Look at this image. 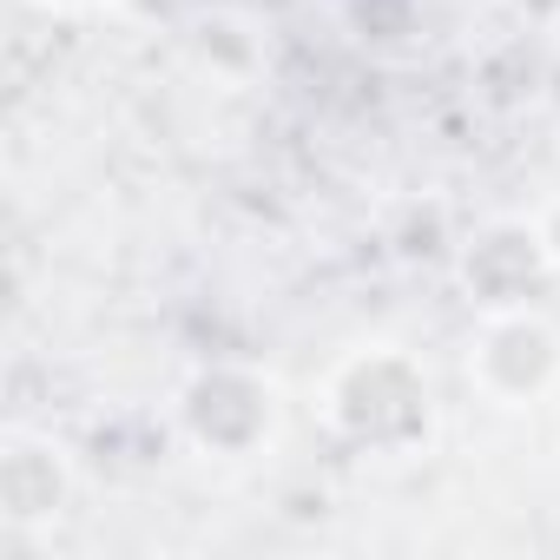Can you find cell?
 Masks as SVG:
<instances>
[{
    "mask_svg": "<svg viewBox=\"0 0 560 560\" xmlns=\"http://www.w3.org/2000/svg\"><path fill=\"white\" fill-rule=\"evenodd\" d=\"M468 383L494 409H534L560 389V324L540 304L481 311L468 337Z\"/></svg>",
    "mask_w": 560,
    "mask_h": 560,
    "instance_id": "2",
    "label": "cell"
},
{
    "mask_svg": "<svg viewBox=\"0 0 560 560\" xmlns=\"http://www.w3.org/2000/svg\"><path fill=\"white\" fill-rule=\"evenodd\" d=\"M455 277H462L475 317H481V311H521V304H534V298L547 291L553 250H547V237H540L527 218H494V224H481V231L462 244Z\"/></svg>",
    "mask_w": 560,
    "mask_h": 560,
    "instance_id": "4",
    "label": "cell"
},
{
    "mask_svg": "<svg viewBox=\"0 0 560 560\" xmlns=\"http://www.w3.org/2000/svg\"><path fill=\"white\" fill-rule=\"evenodd\" d=\"M178 429L218 462H244L277 435V383L257 363H205L178 389Z\"/></svg>",
    "mask_w": 560,
    "mask_h": 560,
    "instance_id": "3",
    "label": "cell"
},
{
    "mask_svg": "<svg viewBox=\"0 0 560 560\" xmlns=\"http://www.w3.org/2000/svg\"><path fill=\"white\" fill-rule=\"evenodd\" d=\"M73 494H80V475L67 442L27 422L0 435V527L8 534H47L54 521H67Z\"/></svg>",
    "mask_w": 560,
    "mask_h": 560,
    "instance_id": "5",
    "label": "cell"
},
{
    "mask_svg": "<svg viewBox=\"0 0 560 560\" xmlns=\"http://www.w3.org/2000/svg\"><path fill=\"white\" fill-rule=\"evenodd\" d=\"M324 422L337 442L363 448V455H416L429 435H435V389H429V370L396 350V343H370V350H350L330 376H324V396H317Z\"/></svg>",
    "mask_w": 560,
    "mask_h": 560,
    "instance_id": "1",
    "label": "cell"
},
{
    "mask_svg": "<svg viewBox=\"0 0 560 560\" xmlns=\"http://www.w3.org/2000/svg\"><path fill=\"white\" fill-rule=\"evenodd\" d=\"M40 8H60V14H80V8H100V0H40Z\"/></svg>",
    "mask_w": 560,
    "mask_h": 560,
    "instance_id": "6",
    "label": "cell"
}]
</instances>
